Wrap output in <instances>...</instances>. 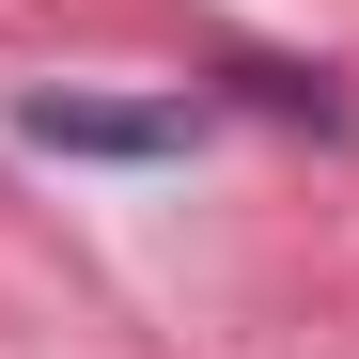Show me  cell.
Masks as SVG:
<instances>
[{"mask_svg": "<svg viewBox=\"0 0 359 359\" xmlns=\"http://www.w3.org/2000/svg\"><path fill=\"white\" fill-rule=\"evenodd\" d=\"M16 141H32V156H109V172H141V156H188V109H172V94H32Z\"/></svg>", "mask_w": 359, "mask_h": 359, "instance_id": "cell-1", "label": "cell"}]
</instances>
